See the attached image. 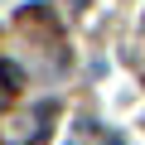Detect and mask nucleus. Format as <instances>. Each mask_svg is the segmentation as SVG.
<instances>
[{
  "label": "nucleus",
  "instance_id": "obj_1",
  "mask_svg": "<svg viewBox=\"0 0 145 145\" xmlns=\"http://www.w3.org/2000/svg\"><path fill=\"white\" fill-rule=\"evenodd\" d=\"M20 87H24V72H20V63L0 58V106H10V102L20 97Z\"/></svg>",
  "mask_w": 145,
  "mask_h": 145
},
{
  "label": "nucleus",
  "instance_id": "obj_2",
  "mask_svg": "<svg viewBox=\"0 0 145 145\" xmlns=\"http://www.w3.org/2000/svg\"><path fill=\"white\" fill-rule=\"evenodd\" d=\"M106 145H121V140H116V135H106Z\"/></svg>",
  "mask_w": 145,
  "mask_h": 145
}]
</instances>
